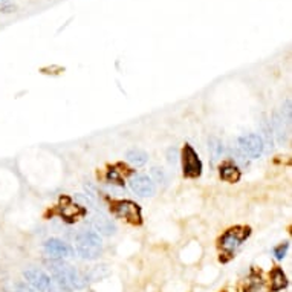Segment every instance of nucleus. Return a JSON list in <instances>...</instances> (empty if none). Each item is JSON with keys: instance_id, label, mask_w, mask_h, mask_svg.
Instances as JSON below:
<instances>
[{"instance_id": "obj_1", "label": "nucleus", "mask_w": 292, "mask_h": 292, "mask_svg": "<svg viewBox=\"0 0 292 292\" xmlns=\"http://www.w3.org/2000/svg\"><path fill=\"white\" fill-rule=\"evenodd\" d=\"M46 266L58 292H70L74 289H83L88 286L84 276L82 272H78L70 264L64 263L63 260L50 258L46 262Z\"/></svg>"}, {"instance_id": "obj_2", "label": "nucleus", "mask_w": 292, "mask_h": 292, "mask_svg": "<svg viewBox=\"0 0 292 292\" xmlns=\"http://www.w3.org/2000/svg\"><path fill=\"white\" fill-rule=\"evenodd\" d=\"M76 252L84 260H95L102 252L101 236L94 230H83L76 234Z\"/></svg>"}, {"instance_id": "obj_3", "label": "nucleus", "mask_w": 292, "mask_h": 292, "mask_svg": "<svg viewBox=\"0 0 292 292\" xmlns=\"http://www.w3.org/2000/svg\"><path fill=\"white\" fill-rule=\"evenodd\" d=\"M250 234H251V228H248V226H234V228H230L219 238V246H220L222 254L226 256L228 258L232 257V254L238 248H240V245L250 237Z\"/></svg>"}, {"instance_id": "obj_4", "label": "nucleus", "mask_w": 292, "mask_h": 292, "mask_svg": "<svg viewBox=\"0 0 292 292\" xmlns=\"http://www.w3.org/2000/svg\"><path fill=\"white\" fill-rule=\"evenodd\" d=\"M24 282L28 283L30 288H32L37 292H58L54 280L50 278L49 274L38 268H30L23 272Z\"/></svg>"}, {"instance_id": "obj_5", "label": "nucleus", "mask_w": 292, "mask_h": 292, "mask_svg": "<svg viewBox=\"0 0 292 292\" xmlns=\"http://www.w3.org/2000/svg\"><path fill=\"white\" fill-rule=\"evenodd\" d=\"M182 167H184V176L196 179L202 174V162L199 159V154L193 148V146L185 144L182 150Z\"/></svg>"}, {"instance_id": "obj_6", "label": "nucleus", "mask_w": 292, "mask_h": 292, "mask_svg": "<svg viewBox=\"0 0 292 292\" xmlns=\"http://www.w3.org/2000/svg\"><path fill=\"white\" fill-rule=\"evenodd\" d=\"M237 147L242 152L244 156H248L250 159H257L263 154L264 142L263 138L257 134H246L242 135L237 141Z\"/></svg>"}, {"instance_id": "obj_7", "label": "nucleus", "mask_w": 292, "mask_h": 292, "mask_svg": "<svg viewBox=\"0 0 292 292\" xmlns=\"http://www.w3.org/2000/svg\"><path fill=\"white\" fill-rule=\"evenodd\" d=\"M115 216L126 219L127 222L140 225L142 222V213H141V206L132 200H120L114 205Z\"/></svg>"}, {"instance_id": "obj_8", "label": "nucleus", "mask_w": 292, "mask_h": 292, "mask_svg": "<svg viewBox=\"0 0 292 292\" xmlns=\"http://www.w3.org/2000/svg\"><path fill=\"white\" fill-rule=\"evenodd\" d=\"M58 213L63 218V220L74 224L78 219H82L86 216V208L83 205H80L76 202H74L70 198H62L60 199V205H58Z\"/></svg>"}, {"instance_id": "obj_9", "label": "nucleus", "mask_w": 292, "mask_h": 292, "mask_svg": "<svg viewBox=\"0 0 292 292\" xmlns=\"http://www.w3.org/2000/svg\"><path fill=\"white\" fill-rule=\"evenodd\" d=\"M43 251L49 258H56V260H63L74 254L72 248L66 242L60 240V238H49V240H46L43 244Z\"/></svg>"}, {"instance_id": "obj_10", "label": "nucleus", "mask_w": 292, "mask_h": 292, "mask_svg": "<svg viewBox=\"0 0 292 292\" xmlns=\"http://www.w3.org/2000/svg\"><path fill=\"white\" fill-rule=\"evenodd\" d=\"M130 188L141 198H152L156 193L154 182L146 174H135L130 179Z\"/></svg>"}, {"instance_id": "obj_11", "label": "nucleus", "mask_w": 292, "mask_h": 292, "mask_svg": "<svg viewBox=\"0 0 292 292\" xmlns=\"http://www.w3.org/2000/svg\"><path fill=\"white\" fill-rule=\"evenodd\" d=\"M92 226L100 236H114L116 232V225L104 214H95L92 219Z\"/></svg>"}, {"instance_id": "obj_12", "label": "nucleus", "mask_w": 292, "mask_h": 292, "mask_svg": "<svg viewBox=\"0 0 292 292\" xmlns=\"http://www.w3.org/2000/svg\"><path fill=\"white\" fill-rule=\"evenodd\" d=\"M288 286V277L282 268H274L271 271V290L280 292Z\"/></svg>"}, {"instance_id": "obj_13", "label": "nucleus", "mask_w": 292, "mask_h": 292, "mask_svg": "<svg viewBox=\"0 0 292 292\" xmlns=\"http://www.w3.org/2000/svg\"><path fill=\"white\" fill-rule=\"evenodd\" d=\"M240 176H242L240 170H238L237 166H234V164H224L220 167V178L225 182H231V184L238 182L240 180Z\"/></svg>"}, {"instance_id": "obj_14", "label": "nucleus", "mask_w": 292, "mask_h": 292, "mask_svg": "<svg viewBox=\"0 0 292 292\" xmlns=\"http://www.w3.org/2000/svg\"><path fill=\"white\" fill-rule=\"evenodd\" d=\"M126 158H127V161H128L132 166L141 167V166H144V164L147 162L148 154H147L144 150H141V148H132V150L127 152Z\"/></svg>"}, {"instance_id": "obj_15", "label": "nucleus", "mask_w": 292, "mask_h": 292, "mask_svg": "<svg viewBox=\"0 0 292 292\" xmlns=\"http://www.w3.org/2000/svg\"><path fill=\"white\" fill-rule=\"evenodd\" d=\"M109 274H110L109 268L106 266V264H101V266H95V268H92L89 272H86L83 276H84L86 283H90V282H98V280H101L104 277H108Z\"/></svg>"}, {"instance_id": "obj_16", "label": "nucleus", "mask_w": 292, "mask_h": 292, "mask_svg": "<svg viewBox=\"0 0 292 292\" xmlns=\"http://www.w3.org/2000/svg\"><path fill=\"white\" fill-rule=\"evenodd\" d=\"M208 148H210L211 159H213V161H218L224 153V142L219 138L213 136V138H210V141H208Z\"/></svg>"}, {"instance_id": "obj_17", "label": "nucleus", "mask_w": 292, "mask_h": 292, "mask_svg": "<svg viewBox=\"0 0 292 292\" xmlns=\"http://www.w3.org/2000/svg\"><path fill=\"white\" fill-rule=\"evenodd\" d=\"M272 128L276 132V135H277V141L282 144L284 141V120L280 116V115H276L274 116V121H272Z\"/></svg>"}, {"instance_id": "obj_18", "label": "nucleus", "mask_w": 292, "mask_h": 292, "mask_svg": "<svg viewBox=\"0 0 292 292\" xmlns=\"http://www.w3.org/2000/svg\"><path fill=\"white\" fill-rule=\"evenodd\" d=\"M150 174H152V180L153 182H158V184H166V180H167V178H166V173L161 170V168H158V167H153L152 168V172H150Z\"/></svg>"}, {"instance_id": "obj_19", "label": "nucleus", "mask_w": 292, "mask_h": 292, "mask_svg": "<svg viewBox=\"0 0 292 292\" xmlns=\"http://www.w3.org/2000/svg\"><path fill=\"white\" fill-rule=\"evenodd\" d=\"M108 182L115 184V185H120V187H122V185H124V180H122L121 174L116 170H114V168H110L108 172Z\"/></svg>"}, {"instance_id": "obj_20", "label": "nucleus", "mask_w": 292, "mask_h": 292, "mask_svg": "<svg viewBox=\"0 0 292 292\" xmlns=\"http://www.w3.org/2000/svg\"><path fill=\"white\" fill-rule=\"evenodd\" d=\"M289 250V244L286 242V244H283V245H278L276 250H274V256H276V258L277 260H282V258H284V256H286V251Z\"/></svg>"}, {"instance_id": "obj_21", "label": "nucleus", "mask_w": 292, "mask_h": 292, "mask_svg": "<svg viewBox=\"0 0 292 292\" xmlns=\"http://www.w3.org/2000/svg\"><path fill=\"white\" fill-rule=\"evenodd\" d=\"M167 156H168V162L170 164H178V161H179V152H178V148H170L168 150V153H167Z\"/></svg>"}, {"instance_id": "obj_22", "label": "nucleus", "mask_w": 292, "mask_h": 292, "mask_svg": "<svg viewBox=\"0 0 292 292\" xmlns=\"http://www.w3.org/2000/svg\"><path fill=\"white\" fill-rule=\"evenodd\" d=\"M6 5H11V0H0V8L6 6Z\"/></svg>"}]
</instances>
